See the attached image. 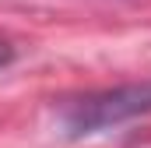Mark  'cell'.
Here are the masks:
<instances>
[{
	"label": "cell",
	"instance_id": "obj_2",
	"mask_svg": "<svg viewBox=\"0 0 151 148\" xmlns=\"http://www.w3.org/2000/svg\"><path fill=\"white\" fill-rule=\"evenodd\" d=\"M11 60H14V46H11L7 39H0V67H7Z\"/></svg>",
	"mask_w": 151,
	"mask_h": 148
},
{
	"label": "cell",
	"instance_id": "obj_1",
	"mask_svg": "<svg viewBox=\"0 0 151 148\" xmlns=\"http://www.w3.org/2000/svg\"><path fill=\"white\" fill-rule=\"evenodd\" d=\"M151 113V78L116 85L106 92L81 95L60 110V131L63 138H95L102 131H113L119 123H130Z\"/></svg>",
	"mask_w": 151,
	"mask_h": 148
}]
</instances>
